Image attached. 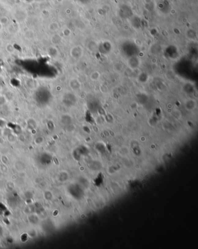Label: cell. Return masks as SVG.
<instances>
[{
    "label": "cell",
    "mask_w": 198,
    "mask_h": 249,
    "mask_svg": "<svg viewBox=\"0 0 198 249\" xmlns=\"http://www.w3.org/2000/svg\"><path fill=\"white\" fill-rule=\"evenodd\" d=\"M2 24L0 23V30L2 29Z\"/></svg>",
    "instance_id": "cell-1"
}]
</instances>
